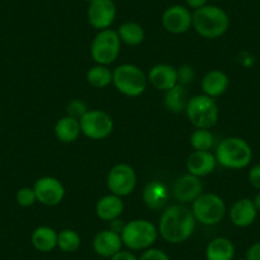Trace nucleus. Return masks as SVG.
Listing matches in <instances>:
<instances>
[{"mask_svg": "<svg viewBox=\"0 0 260 260\" xmlns=\"http://www.w3.org/2000/svg\"><path fill=\"white\" fill-rule=\"evenodd\" d=\"M195 223L191 209L182 204H172L162 212L158 235L170 244H181L194 234Z\"/></svg>", "mask_w": 260, "mask_h": 260, "instance_id": "nucleus-1", "label": "nucleus"}, {"mask_svg": "<svg viewBox=\"0 0 260 260\" xmlns=\"http://www.w3.org/2000/svg\"><path fill=\"white\" fill-rule=\"evenodd\" d=\"M192 28L203 39H219L229 31L230 17L221 7L207 4L192 13Z\"/></svg>", "mask_w": 260, "mask_h": 260, "instance_id": "nucleus-2", "label": "nucleus"}, {"mask_svg": "<svg viewBox=\"0 0 260 260\" xmlns=\"http://www.w3.org/2000/svg\"><path fill=\"white\" fill-rule=\"evenodd\" d=\"M214 156L217 164L224 169L242 170L251 164L252 149L245 139L229 137L218 144Z\"/></svg>", "mask_w": 260, "mask_h": 260, "instance_id": "nucleus-3", "label": "nucleus"}, {"mask_svg": "<svg viewBox=\"0 0 260 260\" xmlns=\"http://www.w3.org/2000/svg\"><path fill=\"white\" fill-rule=\"evenodd\" d=\"M122 245L132 251H144L153 246L158 237V229L147 219H133L125 223L121 234Z\"/></svg>", "mask_w": 260, "mask_h": 260, "instance_id": "nucleus-4", "label": "nucleus"}, {"mask_svg": "<svg viewBox=\"0 0 260 260\" xmlns=\"http://www.w3.org/2000/svg\"><path fill=\"white\" fill-rule=\"evenodd\" d=\"M146 74L134 64H121L112 72V84L115 88L127 97H138L147 88Z\"/></svg>", "mask_w": 260, "mask_h": 260, "instance_id": "nucleus-5", "label": "nucleus"}, {"mask_svg": "<svg viewBox=\"0 0 260 260\" xmlns=\"http://www.w3.org/2000/svg\"><path fill=\"white\" fill-rule=\"evenodd\" d=\"M185 112L195 129H212L219 116L216 100L206 94H197L189 99Z\"/></svg>", "mask_w": 260, "mask_h": 260, "instance_id": "nucleus-6", "label": "nucleus"}, {"mask_svg": "<svg viewBox=\"0 0 260 260\" xmlns=\"http://www.w3.org/2000/svg\"><path fill=\"white\" fill-rule=\"evenodd\" d=\"M191 212L195 221L206 226L218 224L226 216V203L214 192H203L192 202Z\"/></svg>", "mask_w": 260, "mask_h": 260, "instance_id": "nucleus-7", "label": "nucleus"}, {"mask_svg": "<svg viewBox=\"0 0 260 260\" xmlns=\"http://www.w3.org/2000/svg\"><path fill=\"white\" fill-rule=\"evenodd\" d=\"M121 50V40L117 31L111 28L102 29L94 36L91 44V56L96 64H112L119 57Z\"/></svg>", "mask_w": 260, "mask_h": 260, "instance_id": "nucleus-8", "label": "nucleus"}, {"mask_svg": "<svg viewBox=\"0 0 260 260\" xmlns=\"http://www.w3.org/2000/svg\"><path fill=\"white\" fill-rule=\"evenodd\" d=\"M81 132L91 141L106 139L114 130L112 117L102 110H88L79 120Z\"/></svg>", "mask_w": 260, "mask_h": 260, "instance_id": "nucleus-9", "label": "nucleus"}, {"mask_svg": "<svg viewBox=\"0 0 260 260\" xmlns=\"http://www.w3.org/2000/svg\"><path fill=\"white\" fill-rule=\"evenodd\" d=\"M106 184L111 194L120 198L127 197L136 189L137 174L130 165L117 164L109 171Z\"/></svg>", "mask_w": 260, "mask_h": 260, "instance_id": "nucleus-10", "label": "nucleus"}, {"mask_svg": "<svg viewBox=\"0 0 260 260\" xmlns=\"http://www.w3.org/2000/svg\"><path fill=\"white\" fill-rule=\"evenodd\" d=\"M37 202L42 206L55 207L62 202L65 197V187L59 179L52 176H42L34 185Z\"/></svg>", "mask_w": 260, "mask_h": 260, "instance_id": "nucleus-11", "label": "nucleus"}, {"mask_svg": "<svg viewBox=\"0 0 260 260\" xmlns=\"http://www.w3.org/2000/svg\"><path fill=\"white\" fill-rule=\"evenodd\" d=\"M116 4L114 0H94L87 9L88 23L97 31L107 29L116 19Z\"/></svg>", "mask_w": 260, "mask_h": 260, "instance_id": "nucleus-12", "label": "nucleus"}, {"mask_svg": "<svg viewBox=\"0 0 260 260\" xmlns=\"http://www.w3.org/2000/svg\"><path fill=\"white\" fill-rule=\"evenodd\" d=\"M161 22L164 28L169 34L181 35L192 27V13L186 7L175 4L164 12Z\"/></svg>", "mask_w": 260, "mask_h": 260, "instance_id": "nucleus-13", "label": "nucleus"}, {"mask_svg": "<svg viewBox=\"0 0 260 260\" xmlns=\"http://www.w3.org/2000/svg\"><path fill=\"white\" fill-rule=\"evenodd\" d=\"M203 184L201 177L191 174H185L177 177L172 185V195L180 204L192 203L199 195L203 194Z\"/></svg>", "mask_w": 260, "mask_h": 260, "instance_id": "nucleus-14", "label": "nucleus"}, {"mask_svg": "<svg viewBox=\"0 0 260 260\" xmlns=\"http://www.w3.org/2000/svg\"><path fill=\"white\" fill-rule=\"evenodd\" d=\"M216 166V156L211 151H194L186 158L187 172L197 177H204L212 174Z\"/></svg>", "mask_w": 260, "mask_h": 260, "instance_id": "nucleus-15", "label": "nucleus"}, {"mask_svg": "<svg viewBox=\"0 0 260 260\" xmlns=\"http://www.w3.org/2000/svg\"><path fill=\"white\" fill-rule=\"evenodd\" d=\"M147 79L153 88H156L157 91L165 92L179 83L177 82V69L169 64H157L152 67Z\"/></svg>", "mask_w": 260, "mask_h": 260, "instance_id": "nucleus-16", "label": "nucleus"}, {"mask_svg": "<svg viewBox=\"0 0 260 260\" xmlns=\"http://www.w3.org/2000/svg\"><path fill=\"white\" fill-rule=\"evenodd\" d=\"M94 252L99 256L102 257H111L112 255L120 251L122 247V240L121 236L112 230H102L96 236L93 237V242H92Z\"/></svg>", "mask_w": 260, "mask_h": 260, "instance_id": "nucleus-17", "label": "nucleus"}, {"mask_svg": "<svg viewBox=\"0 0 260 260\" xmlns=\"http://www.w3.org/2000/svg\"><path fill=\"white\" fill-rule=\"evenodd\" d=\"M229 214L235 226L245 229L254 223L257 217V211L252 203V199L241 198L232 204Z\"/></svg>", "mask_w": 260, "mask_h": 260, "instance_id": "nucleus-18", "label": "nucleus"}, {"mask_svg": "<svg viewBox=\"0 0 260 260\" xmlns=\"http://www.w3.org/2000/svg\"><path fill=\"white\" fill-rule=\"evenodd\" d=\"M170 192L166 185L159 180H152L143 189V202L149 209L158 211L167 204Z\"/></svg>", "mask_w": 260, "mask_h": 260, "instance_id": "nucleus-19", "label": "nucleus"}, {"mask_svg": "<svg viewBox=\"0 0 260 260\" xmlns=\"http://www.w3.org/2000/svg\"><path fill=\"white\" fill-rule=\"evenodd\" d=\"M96 216L100 219L106 222H111L119 218L124 212V202L120 197L115 194L104 195L96 203Z\"/></svg>", "mask_w": 260, "mask_h": 260, "instance_id": "nucleus-20", "label": "nucleus"}, {"mask_svg": "<svg viewBox=\"0 0 260 260\" xmlns=\"http://www.w3.org/2000/svg\"><path fill=\"white\" fill-rule=\"evenodd\" d=\"M230 86V79L224 72L213 69L209 71L202 79V89L203 94L216 99L222 96Z\"/></svg>", "mask_w": 260, "mask_h": 260, "instance_id": "nucleus-21", "label": "nucleus"}, {"mask_svg": "<svg viewBox=\"0 0 260 260\" xmlns=\"http://www.w3.org/2000/svg\"><path fill=\"white\" fill-rule=\"evenodd\" d=\"M236 249L234 242L227 237H216L207 245V260H234Z\"/></svg>", "mask_w": 260, "mask_h": 260, "instance_id": "nucleus-22", "label": "nucleus"}, {"mask_svg": "<svg viewBox=\"0 0 260 260\" xmlns=\"http://www.w3.org/2000/svg\"><path fill=\"white\" fill-rule=\"evenodd\" d=\"M54 133L57 141H60L61 143H73L82 134L79 120L68 116V115L62 116L55 124Z\"/></svg>", "mask_w": 260, "mask_h": 260, "instance_id": "nucleus-23", "label": "nucleus"}, {"mask_svg": "<svg viewBox=\"0 0 260 260\" xmlns=\"http://www.w3.org/2000/svg\"><path fill=\"white\" fill-rule=\"evenodd\" d=\"M32 246L40 252H50L57 247V232L49 226H39L31 236Z\"/></svg>", "mask_w": 260, "mask_h": 260, "instance_id": "nucleus-24", "label": "nucleus"}, {"mask_svg": "<svg viewBox=\"0 0 260 260\" xmlns=\"http://www.w3.org/2000/svg\"><path fill=\"white\" fill-rule=\"evenodd\" d=\"M189 99H187V91L185 86L177 83L176 86L172 87L171 89L166 91L164 99L165 107L169 111L179 114V112L185 111Z\"/></svg>", "mask_w": 260, "mask_h": 260, "instance_id": "nucleus-25", "label": "nucleus"}, {"mask_svg": "<svg viewBox=\"0 0 260 260\" xmlns=\"http://www.w3.org/2000/svg\"><path fill=\"white\" fill-rule=\"evenodd\" d=\"M121 42H124L127 46H138L144 41L146 32L143 27L137 22H125L117 29Z\"/></svg>", "mask_w": 260, "mask_h": 260, "instance_id": "nucleus-26", "label": "nucleus"}, {"mask_svg": "<svg viewBox=\"0 0 260 260\" xmlns=\"http://www.w3.org/2000/svg\"><path fill=\"white\" fill-rule=\"evenodd\" d=\"M87 82L94 88H106L112 83V72L107 65L96 64L87 72Z\"/></svg>", "mask_w": 260, "mask_h": 260, "instance_id": "nucleus-27", "label": "nucleus"}, {"mask_svg": "<svg viewBox=\"0 0 260 260\" xmlns=\"http://www.w3.org/2000/svg\"><path fill=\"white\" fill-rule=\"evenodd\" d=\"M81 236L77 231L65 229L57 234V247L64 252H74L81 246Z\"/></svg>", "mask_w": 260, "mask_h": 260, "instance_id": "nucleus-28", "label": "nucleus"}, {"mask_svg": "<svg viewBox=\"0 0 260 260\" xmlns=\"http://www.w3.org/2000/svg\"><path fill=\"white\" fill-rule=\"evenodd\" d=\"M190 144L194 151H211L214 136L209 129H195L190 136Z\"/></svg>", "mask_w": 260, "mask_h": 260, "instance_id": "nucleus-29", "label": "nucleus"}, {"mask_svg": "<svg viewBox=\"0 0 260 260\" xmlns=\"http://www.w3.org/2000/svg\"><path fill=\"white\" fill-rule=\"evenodd\" d=\"M16 202L23 208L32 207L37 202L34 187H21L16 194Z\"/></svg>", "mask_w": 260, "mask_h": 260, "instance_id": "nucleus-30", "label": "nucleus"}, {"mask_svg": "<svg viewBox=\"0 0 260 260\" xmlns=\"http://www.w3.org/2000/svg\"><path fill=\"white\" fill-rule=\"evenodd\" d=\"M87 111H88V107H87L86 102H83L82 100H72L67 106V115L77 120H81V117Z\"/></svg>", "mask_w": 260, "mask_h": 260, "instance_id": "nucleus-31", "label": "nucleus"}, {"mask_svg": "<svg viewBox=\"0 0 260 260\" xmlns=\"http://www.w3.org/2000/svg\"><path fill=\"white\" fill-rule=\"evenodd\" d=\"M195 79V72L192 69V67L190 65H181L179 69H177V82L179 84L182 86H186V84L191 83Z\"/></svg>", "mask_w": 260, "mask_h": 260, "instance_id": "nucleus-32", "label": "nucleus"}, {"mask_svg": "<svg viewBox=\"0 0 260 260\" xmlns=\"http://www.w3.org/2000/svg\"><path fill=\"white\" fill-rule=\"evenodd\" d=\"M138 260H171L169 255L161 249H157V247H149V249L144 250L143 254L141 255V257H138Z\"/></svg>", "mask_w": 260, "mask_h": 260, "instance_id": "nucleus-33", "label": "nucleus"}, {"mask_svg": "<svg viewBox=\"0 0 260 260\" xmlns=\"http://www.w3.org/2000/svg\"><path fill=\"white\" fill-rule=\"evenodd\" d=\"M247 179H249V182L251 184V186L260 191V164L255 165V166H252L250 169Z\"/></svg>", "mask_w": 260, "mask_h": 260, "instance_id": "nucleus-34", "label": "nucleus"}, {"mask_svg": "<svg viewBox=\"0 0 260 260\" xmlns=\"http://www.w3.org/2000/svg\"><path fill=\"white\" fill-rule=\"evenodd\" d=\"M110 260H138V257L134 255V252H132V250H120L112 255Z\"/></svg>", "mask_w": 260, "mask_h": 260, "instance_id": "nucleus-35", "label": "nucleus"}, {"mask_svg": "<svg viewBox=\"0 0 260 260\" xmlns=\"http://www.w3.org/2000/svg\"><path fill=\"white\" fill-rule=\"evenodd\" d=\"M246 260H260V241L255 242L247 249Z\"/></svg>", "mask_w": 260, "mask_h": 260, "instance_id": "nucleus-36", "label": "nucleus"}, {"mask_svg": "<svg viewBox=\"0 0 260 260\" xmlns=\"http://www.w3.org/2000/svg\"><path fill=\"white\" fill-rule=\"evenodd\" d=\"M185 2H186L187 7L194 9V11H197V9L202 8V7L208 4V0H185Z\"/></svg>", "mask_w": 260, "mask_h": 260, "instance_id": "nucleus-37", "label": "nucleus"}, {"mask_svg": "<svg viewBox=\"0 0 260 260\" xmlns=\"http://www.w3.org/2000/svg\"><path fill=\"white\" fill-rule=\"evenodd\" d=\"M110 230H112V231L114 232H116V234H121V231H122V229H124V226H125V223L124 222L121 221V219H119V218H116V219H114V221H111L110 222Z\"/></svg>", "mask_w": 260, "mask_h": 260, "instance_id": "nucleus-38", "label": "nucleus"}, {"mask_svg": "<svg viewBox=\"0 0 260 260\" xmlns=\"http://www.w3.org/2000/svg\"><path fill=\"white\" fill-rule=\"evenodd\" d=\"M252 203H254L256 211L260 212V191L254 197V199H252Z\"/></svg>", "mask_w": 260, "mask_h": 260, "instance_id": "nucleus-39", "label": "nucleus"}, {"mask_svg": "<svg viewBox=\"0 0 260 260\" xmlns=\"http://www.w3.org/2000/svg\"><path fill=\"white\" fill-rule=\"evenodd\" d=\"M234 260H246V257H237V259H234Z\"/></svg>", "mask_w": 260, "mask_h": 260, "instance_id": "nucleus-40", "label": "nucleus"}, {"mask_svg": "<svg viewBox=\"0 0 260 260\" xmlns=\"http://www.w3.org/2000/svg\"><path fill=\"white\" fill-rule=\"evenodd\" d=\"M84 2H87V3H92V2H94V0H84Z\"/></svg>", "mask_w": 260, "mask_h": 260, "instance_id": "nucleus-41", "label": "nucleus"}]
</instances>
